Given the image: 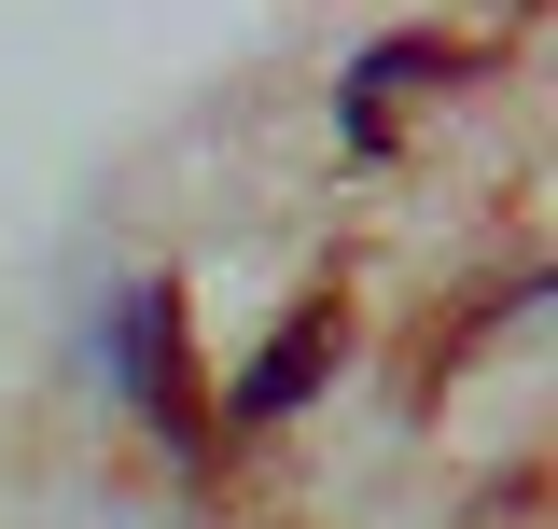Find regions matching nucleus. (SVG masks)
I'll list each match as a JSON object with an SVG mask.
<instances>
[{
    "instance_id": "2",
    "label": "nucleus",
    "mask_w": 558,
    "mask_h": 529,
    "mask_svg": "<svg viewBox=\"0 0 558 529\" xmlns=\"http://www.w3.org/2000/svg\"><path fill=\"white\" fill-rule=\"evenodd\" d=\"M322 362H336V307H293V334L252 348V377L223 391V418H279V404H307V391H322Z\"/></svg>"
},
{
    "instance_id": "1",
    "label": "nucleus",
    "mask_w": 558,
    "mask_h": 529,
    "mask_svg": "<svg viewBox=\"0 0 558 529\" xmlns=\"http://www.w3.org/2000/svg\"><path fill=\"white\" fill-rule=\"evenodd\" d=\"M112 391H126L168 446L209 432V418H196V377H182V293H168V279H140L126 307H112Z\"/></svg>"
}]
</instances>
